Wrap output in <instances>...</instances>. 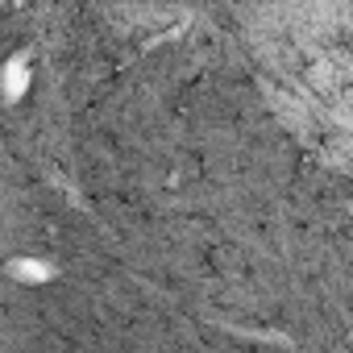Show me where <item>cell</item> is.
Masks as SVG:
<instances>
[{"label": "cell", "instance_id": "obj_1", "mask_svg": "<svg viewBox=\"0 0 353 353\" xmlns=\"http://www.w3.org/2000/svg\"><path fill=\"white\" fill-rule=\"evenodd\" d=\"M266 34L287 75L353 100V0H266Z\"/></svg>", "mask_w": 353, "mask_h": 353}]
</instances>
